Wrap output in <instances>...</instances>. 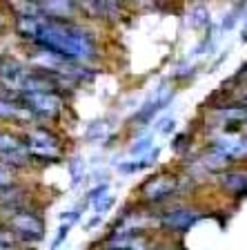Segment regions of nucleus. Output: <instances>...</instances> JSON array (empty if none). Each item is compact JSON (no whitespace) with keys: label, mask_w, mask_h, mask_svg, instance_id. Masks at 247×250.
I'll use <instances>...</instances> for the list:
<instances>
[{"label":"nucleus","mask_w":247,"mask_h":250,"mask_svg":"<svg viewBox=\"0 0 247 250\" xmlns=\"http://www.w3.org/2000/svg\"><path fill=\"white\" fill-rule=\"evenodd\" d=\"M34 45L72 62V65H85L96 58L94 36L82 25H76L72 21H49L47 18Z\"/></svg>","instance_id":"nucleus-1"},{"label":"nucleus","mask_w":247,"mask_h":250,"mask_svg":"<svg viewBox=\"0 0 247 250\" xmlns=\"http://www.w3.org/2000/svg\"><path fill=\"white\" fill-rule=\"evenodd\" d=\"M25 147L29 159L40 163H56L62 156L60 139L47 127H31L25 136Z\"/></svg>","instance_id":"nucleus-2"},{"label":"nucleus","mask_w":247,"mask_h":250,"mask_svg":"<svg viewBox=\"0 0 247 250\" xmlns=\"http://www.w3.org/2000/svg\"><path fill=\"white\" fill-rule=\"evenodd\" d=\"M20 103L38 121H54L65 109V101L58 92H25L20 94Z\"/></svg>","instance_id":"nucleus-3"},{"label":"nucleus","mask_w":247,"mask_h":250,"mask_svg":"<svg viewBox=\"0 0 247 250\" xmlns=\"http://www.w3.org/2000/svg\"><path fill=\"white\" fill-rule=\"evenodd\" d=\"M7 228L25 244H38L45 237V224L38 212L34 210H16L7 217Z\"/></svg>","instance_id":"nucleus-4"},{"label":"nucleus","mask_w":247,"mask_h":250,"mask_svg":"<svg viewBox=\"0 0 247 250\" xmlns=\"http://www.w3.org/2000/svg\"><path fill=\"white\" fill-rule=\"evenodd\" d=\"M29 74H31V69H27L20 61L9 58V56L0 58V87H5L16 94H22Z\"/></svg>","instance_id":"nucleus-5"},{"label":"nucleus","mask_w":247,"mask_h":250,"mask_svg":"<svg viewBox=\"0 0 247 250\" xmlns=\"http://www.w3.org/2000/svg\"><path fill=\"white\" fill-rule=\"evenodd\" d=\"M211 150L221 154L227 163L232 161H245L247 159V136L238 134V132H225L214 141Z\"/></svg>","instance_id":"nucleus-6"},{"label":"nucleus","mask_w":247,"mask_h":250,"mask_svg":"<svg viewBox=\"0 0 247 250\" xmlns=\"http://www.w3.org/2000/svg\"><path fill=\"white\" fill-rule=\"evenodd\" d=\"M29 161L25 141H20L11 132L0 130V163L5 166H25Z\"/></svg>","instance_id":"nucleus-7"},{"label":"nucleus","mask_w":247,"mask_h":250,"mask_svg":"<svg viewBox=\"0 0 247 250\" xmlns=\"http://www.w3.org/2000/svg\"><path fill=\"white\" fill-rule=\"evenodd\" d=\"M178 190V177L174 174H156L140 186V194L147 201H163Z\"/></svg>","instance_id":"nucleus-8"},{"label":"nucleus","mask_w":247,"mask_h":250,"mask_svg":"<svg viewBox=\"0 0 247 250\" xmlns=\"http://www.w3.org/2000/svg\"><path fill=\"white\" fill-rule=\"evenodd\" d=\"M171 99H174V89H171L170 85H160L158 89H154V94H152L150 99L140 105V109L134 114V121L136 123H147V121H152L160 109H165L171 103Z\"/></svg>","instance_id":"nucleus-9"},{"label":"nucleus","mask_w":247,"mask_h":250,"mask_svg":"<svg viewBox=\"0 0 247 250\" xmlns=\"http://www.w3.org/2000/svg\"><path fill=\"white\" fill-rule=\"evenodd\" d=\"M196 221H198V212H194V210H190V208H176V210H171V212L163 214V219H160V224H163L165 228L174 230V232L190 230Z\"/></svg>","instance_id":"nucleus-10"},{"label":"nucleus","mask_w":247,"mask_h":250,"mask_svg":"<svg viewBox=\"0 0 247 250\" xmlns=\"http://www.w3.org/2000/svg\"><path fill=\"white\" fill-rule=\"evenodd\" d=\"M38 5H40L42 16L49 21H69L78 9L76 2H69V0H52V2H38Z\"/></svg>","instance_id":"nucleus-11"},{"label":"nucleus","mask_w":247,"mask_h":250,"mask_svg":"<svg viewBox=\"0 0 247 250\" xmlns=\"http://www.w3.org/2000/svg\"><path fill=\"white\" fill-rule=\"evenodd\" d=\"M45 21L47 18L42 14H38V16H18V18H16V31H18V36L25 38V41L36 42V38H38V34H40Z\"/></svg>","instance_id":"nucleus-12"},{"label":"nucleus","mask_w":247,"mask_h":250,"mask_svg":"<svg viewBox=\"0 0 247 250\" xmlns=\"http://www.w3.org/2000/svg\"><path fill=\"white\" fill-rule=\"evenodd\" d=\"M0 119L16 121V123H22V125L34 123V116L29 114V109H27L20 101H5V99H0Z\"/></svg>","instance_id":"nucleus-13"},{"label":"nucleus","mask_w":247,"mask_h":250,"mask_svg":"<svg viewBox=\"0 0 247 250\" xmlns=\"http://www.w3.org/2000/svg\"><path fill=\"white\" fill-rule=\"evenodd\" d=\"M221 186L236 199L247 197V172H223Z\"/></svg>","instance_id":"nucleus-14"},{"label":"nucleus","mask_w":247,"mask_h":250,"mask_svg":"<svg viewBox=\"0 0 247 250\" xmlns=\"http://www.w3.org/2000/svg\"><path fill=\"white\" fill-rule=\"evenodd\" d=\"M82 9L92 14L94 18H116L120 14L118 2H109V0H98V2H85Z\"/></svg>","instance_id":"nucleus-15"},{"label":"nucleus","mask_w":247,"mask_h":250,"mask_svg":"<svg viewBox=\"0 0 247 250\" xmlns=\"http://www.w3.org/2000/svg\"><path fill=\"white\" fill-rule=\"evenodd\" d=\"M78 219H80V214H78V212H72V217H67V214L62 217V224H60V228H58V234H56V239H54V244H52V248H49V250H58V246L65 241L67 232L72 230V226L76 224Z\"/></svg>","instance_id":"nucleus-16"},{"label":"nucleus","mask_w":247,"mask_h":250,"mask_svg":"<svg viewBox=\"0 0 247 250\" xmlns=\"http://www.w3.org/2000/svg\"><path fill=\"white\" fill-rule=\"evenodd\" d=\"M187 25L198 29V27H207L209 25V14H207L205 7H194L190 11V18H187Z\"/></svg>","instance_id":"nucleus-17"},{"label":"nucleus","mask_w":247,"mask_h":250,"mask_svg":"<svg viewBox=\"0 0 247 250\" xmlns=\"http://www.w3.org/2000/svg\"><path fill=\"white\" fill-rule=\"evenodd\" d=\"M69 174H72V188H78L85 179V163L80 156H74L69 161Z\"/></svg>","instance_id":"nucleus-18"},{"label":"nucleus","mask_w":247,"mask_h":250,"mask_svg":"<svg viewBox=\"0 0 247 250\" xmlns=\"http://www.w3.org/2000/svg\"><path fill=\"white\" fill-rule=\"evenodd\" d=\"M107 123H103V121H94V123L87 125V130H85V136H87L89 141H98L103 139L105 134H107Z\"/></svg>","instance_id":"nucleus-19"},{"label":"nucleus","mask_w":247,"mask_h":250,"mask_svg":"<svg viewBox=\"0 0 247 250\" xmlns=\"http://www.w3.org/2000/svg\"><path fill=\"white\" fill-rule=\"evenodd\" d=\"M154 150V139H152V136H143V139H138L134 143V146H132V156H138V154H147V152H152Z\"/></svg>","instance_id":"nucleus-20"},{"label":"nucleus","mask_w":247,"mask_h":250,"mask_svg":"<svg viewBox=\"0 0 247 250\" xmlns=\"http://www.w3.org/2000/svg\"><path fill=\"white\" fill-rule=\"evenodd\" d=\"M11 186H16V172L11 170L9 166L0 163V190H5V188H11Z\"/></svg>","instance_id":"nucleus-21"},{"label":"nucleus","mask_w":247,"mask_h":250,"mask_svg":"<svg viewBox=\"0 0 247 250\" xmlns=\"http://www.w3.org/2000/svg\"><path fill=\"white\" fill-rule=\"evenodd\" d=\"M114 203H116V197H114V194H105V197H100L96 203H94V210H96L98 217H103L105 212H109V210H112Z\"/></svg>","instance_id":"nucleus-22"},{"label":"nucleus","mask_w":247,"mask_h":250,"mask_svg":"<svg viewBox=\"0 0 247 250\" xmlns=\"http://www.w3.org/2000/svg\"><path fill=\"white\" fill-rule=\"evenodd\" d=\"M107 188H109V183H107V181H105V183H100V186H96V188H92V190H89V192H87V201L94 206V203H96L98 199H100V197H105V194H107Z\"/></svg>","instance_id":"nucleus-23"},{"label":"nucleus","mask_w":247,"mask_h":250,"mask_svg":"<svg viewBox=\"0 0 247 250\" xmlns=\"http://www.w3.org/2000/svg\"><path fill=\"white\" fill-rule=\"evenodd\" d=\"M150 159H147V156H143V159H140V161H132V163H120V170L123 172H138V170H143V167H147L150 166Z\"/></svg>","instance_id":"nucleus-24"},{"label":"nucleus","mask_w":247,"mask_h":250,"mask_svg":"<svg viewBox=\"0 0 247 250\" xmlns=\"http://www.w3.org/2000/svg\"><path fill=\"white\" fill-rule=\"evenodd\" d=\"M236 21H238L236 9L229 11V14H225V18H223V29H232V27L236 25Z\"/></svg>","instance_id":"nucleus-25"},{"label":"nucleus","mask_w":247,"mask_h":250,"mask_svg":"<svg viewBox=\"0 0 247 250\" xmlns=\"http://www.w3.org/2000/svg\"><path fill=\"white\" fill-rule=\"evenodd\" d=\"M185 141H187V134H178V136H176V139H174V146H171V147H174L176 152H183V150H185V147H187V143H185Z\"/></svg>","instance_id":"nucleus-26"},{"label":"nucleus","mask_w":247,"mask_h":250,"mask_svg":"<svg viewBox=\"0 0 247 250\" xmlns=\"http://www.w3.org/2000/svg\"><path fill=\"white\" fill-rule=\"evenodd\" d=\"M158 125H160V132H163V134H170V132L176 127V121L174 119H165V121H160Z\"/></svg>","instance_id":"nucleus-27"},{"label":"nucleus","mask_w":247,"mask_h":250,"mask_svg":"<svg viewBox=\"0 0 247 250\" xmlns=\"http://www.w3.org/2000/svg\"><path fill=\"white\" fill-rule=\"evenodd\" d=\"M241 38H243V42H247V27L243 29V36H241Z\"/></svg>","instance_id":"nucleus-28"},{"label":"nucleus","mask_w":247,"mask_h":250,"mask_svg":"<svg viewBox=\"0 0 247 250\" xmlns=\"http://www.w3.org/2000/svg\"><path fill=\"white\" fill-rule=\"evenodd\" d=\"M0 27H2V16H0Z\"/></svg>","instance_id":"nucleus-29"}]
</instances>
